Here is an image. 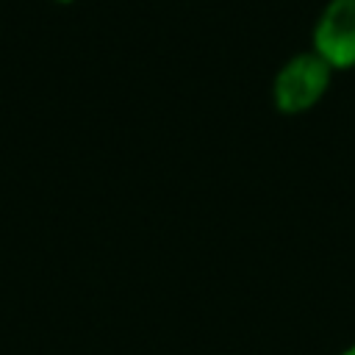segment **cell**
<instances>
[{"mask_svg":"<svg viewBox=\"0 0 355 355\" xmlns=\"http://www.w3.org/2000/svg\"><path fill=\"white\" fill-rule=\"evenodd\" d=\"M327 80H330V64L322 55L305 53V55L291 58L275 80L277 108L286 114H297V111L311 108L324 94Z\"/></svg>","mask_w":355,"mask_h":355,"instance_id":"cell-1","label":"cell"},{"mask_svg":"<svg viewBox=\"0 0 355 355\" xmlns=\"http://www.w3.org/2000/svg\"><path fill=\"white\" fill-rule=\"evenodd\" d=\"M316 55L330 67L355 64V0H333L316 25Z\"/></svg>","mask_w":355,"mask_h":355,"instance_id":"cell-2","label":"cell"},{"mask_svg":"<svg viewBox=\"0 0 355 355\" xmlns=\"http://www.w3.org/2000/svg\"><path fill=\"white\" fill-rule=\"evenodd\" d=\"M344 355H355V347H352V349H347V352H344Z\"/></svg>","mask_w":355,"mask_h":355,"instance_id":"cell-3","label":"cell"},{"mask_svg":"<svg viewBox=\"0 0 355 355\" xmlns=\"http://www.w3.org/2000/svg\"><path fill=\"white\" fill-rule=\"evenodd\" d=\"M64 3H67V0H64Z\"/></svg>","mask_w":355,"mask_h":355,"instance_id":"cell-4","label":"cell"}]
</instances>
